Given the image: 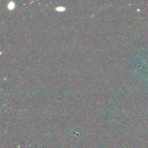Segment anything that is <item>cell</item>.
<instances>
[{"instance_id":"cell-1","label":"cell","mask_w":148,"mask_h":148,"mask_svg":"<svg viewBox=\"0 0 148 148\" xmlns=\"http://www.w3.org/2000/svg\"><path fill=\"white\" fill-rule=\"evenodd\" d=\"M56 10H64V8H56Z\"/></svg>"}]
</instances>
